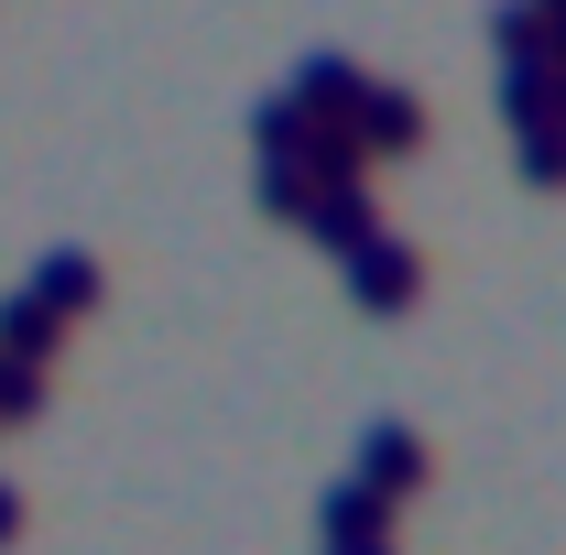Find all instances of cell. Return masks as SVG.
Listing matches in <instances>:
<instances>
[{
    "label": "cell",
    "instance_id": "cell-1",
    "mask_svg": "<svg viewBox=\"0 0 566 555\" xmlns=\"http://www.w3.org/2000/svg\"><path fill=\"white\" fill-rule=\"evenodd\" d=\"M349 153H359V164H403V153H424V98L403 87V76H370V87H359Z\"/></svg>",
    "mask_w": 566,
    "mask_h": 555
},
{
    "label": "cell",
    "instance_id": "cell-4",
    "mask_svg": "<svg viewBox=\"0 0 566 555\" xmlns=\"http://www.w3.org/2000/svg\"><path fill=\"white\" fill-rule=\"evenodd\" d=\"M424 469H436V447H424L415 425H370V436H359V469H349V480L370 490V501H403V490H424Z\"/></svg>",
    "mask_w": 566,
    "mask_h": 555
},
{
    "label": "cell",
    "instance_id": "cell-2",
    "mask_svg": "<svg viewBox=\"0 0 566 555\" xmlns=\"http://www.w3.org/2000/svg\"><path fill=\"white\" fill-rule=\"evenodd\" d=\"M349 294L370 305V316H415V294H424V251L403 240V229L359 240V251H349Z\"/></svg>",
    "mask_w": 566,
    "mask_h": 555
},
{
    "label": "cell",
    "instance_id": "cell-8",
    "mask_svg": "<svg viewBox=\"0 0 566 555\" xmlns=\"http://www.w3.org/2000/svg\"><path fill=\"white\" fill-rule=\"evenodd\" d=\"M11 534H22V490L0 480V545H11Z\"/></svg>",
    "mask_w": 566,
    "mask_h": 555
},
{
    "label": "cell",
    "instance_id": "cell-6",
    "mask_svg": "<svg viewBox=\"0 0 566 555\" xmlns=\"http://www.w3.org/2000/svg\"><path fill=\"white\" fill-rule=\"evenodd\" d=\"M0 348L22 359V370H55V348H66V327L33 305V294H0Z\"/></svg>",
    "mask_w": 566,
    "mask_h": 555
},
{
    "label": "cell",
    "instance_id": "cell-7",
    "mask_svg": "<svg viewBox=\"0 0 566 555\" xmlns=\"http://www.w3.org/2000/svg\"><path fill=\"white\" fill-rule=\"evenodd\" d=\"M512 164L534 186H566V132H512Z\"/></svg>",
    "mask_w": 566,
    "mask_h": 555
},
{
    "label": "cell",
    "instance_id": "cell-5",
    "mask_svg": "<svg viewBox=\"0 0 566 555\" xmlns=\"http://www.w3.org/2000/svg\"><path fill=\"white\" fill-rule=\"evenodd\" d=\"M22 294H33V305H44L55 327H76V316H87V305L109 294V262H98V251H44V262L22 273Z\"/></svg>",
    "mask_w": 566,
    "mask_h": 555
},
{
    "label": "cell",
    "instance_id": "cell-3",
    "mask_svg": "<svg viewBox=\"0 0 566 555\" xmlns=\"http://www.w3.org/2000/svg\"><path fill=\"white\" fill-rule=\"evenodd\" d=\"M294 229H305L316 251H338V262H349L359 240H381V208H370V175H327V186L305 197V218H294Z\"/></svg>",
    "mask_w": 566,
    "mask_h": 555
}]
</instances>
